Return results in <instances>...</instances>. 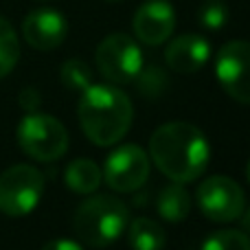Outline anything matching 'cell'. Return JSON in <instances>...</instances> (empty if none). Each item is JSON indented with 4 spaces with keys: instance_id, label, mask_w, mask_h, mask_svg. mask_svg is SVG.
I'll return each mask as SVG.
<instances>
[{
    "instance_id": "1",
    "label": "cell",
    "mask_w": 250,
    "mask_h": 250,
    "mask_svg": "<svg viewBox=\"0 0 250 250\" xmlns=\"http://www.w3.org/2000/svg\"><path fill=\"white\" fill-rule=\"evenodd\" d=\"M149 156L171 182H193L204 173L211 147L200 127L187 121L165 123L151 134Z\"/></svg>"
},
{
    "instance_id": "2",
    "label": "cell",
    "mask_w": 250,
    "mask_h": 250,
    "mask_svg": "<svg viewBox=\"0 0 250 250\" xmlns=\"http://www.w3.org/2000/svg\"><path fill=\"white\" fill-rule=\"evenodd\" d=\"M83 134L95 145L110 147L127 134L134 121L129 97L110 83H90L77 105Z\"/></svg>"
},
{
    "instance_id": "3",
    "label": "cell",
    "mask_w": 250,
    "mask_h": 250,
    "mask_svg": "<svg viewBox=\"0 0 250 250\" xmlns=\"http://www.w3.org/2000/svg\"><path fill=\"white\" fill-rule=\"evenodd\" d=\"M129 224V208L114 195H92L75 211L73 230L79 242L104 248L117 242Z\"/></svg>"
},
{
    "instance_id": "4",
    "label": "cell",
    "mask_w": 250,
    "mask_h": 250,
    "mask_svg": "<svg viewBox=\"0 0 250 250\" xmlns=\"http://www.w3.org/2000/svg\"><path fill=\"white\" fill-rule=\"evenodd\" d=\"M18 145L26 156L40 163H51L66 154L68 149V132L51 114L26 112L18 125Z\"/></svg>"
},
{
    "instance_id": "5",
    "label": "cell",
    "mask_w": 250,
    "mask_h": 250,
    "mask_svg": "<svg viewBox=\"0 0 250 250\" xmlns=\"http://www.w3.org/2000/svg\"><path fill=\"white\" fill-rule=\"evenodd\" d=\"M44 193V176L31 165H13L0 173V211L9 217L29 215Z\"/></svg>"
},
{
    "instance_id": "6",
    "label": "cell",
    "mask_w": 250,
    "mask_h": 250,
    "mask_svg": "<svg viewBox=\"0 0 250 250\" xmlns=\"http://www.w3.org/2000/svg\"><path fill=\"white\" fill-rule=\"evenodd\" d=\"M97 68L110 83H132L143 70L141 46L125 33H112L101 40L95 53Z\"/></svg>"
},
{
    "instance_id": "7",
    "label": "cell",
    "mask_w": 250,
    "mask_h": 250,
    "mask_svg": "<svg viewBox=\"0 0 250 250\" xmlns=\"http://www.w3.org/2000/svg\"><path fill=\"white\" fill-rule=\"evenodd\" d=\"M198 207L211 222H235L246 208L244 189L229 176H211L195 191Z\"/></svg>"
},
{
    "instance_id": "8",
    "label": "cell",
    "mask_w": 250,
    "mask_h": 250,
    "mask_svg": "<svg viewBox=\"0 0 250 250\" xmlns=\"http://www.w3.org/2000/svg\"><path fill=\"white\" fill-rule=\"evenodd\" d=\"M215 75L229 97L250 104V42L233 40L224 44L215 60Z\"/></svg>"
},
{
    "instance_id": "9",
    "label": "cell",
    "mask_w": 250,
    "mask_h": 250,
    "mask_svg": "<svg viewBox=\"0 0 250 250\" xmlns=\"http://www.w3.org/2000/svg\"><path fill=\"white\" fill-rule=\"evenodd\" d=\"M104 178L119 193H132L149 178V156L138 145L117 147L105 160Z\"/></svg>"
},
{
    "instance_id": "10",
    "label": "cell",
    "mask_w": 250,
    "mask_h": 250,
    "mask_svg": "<svg viewBox=\"0 0 250 250\" xmlns=\"http://www.w3.org/2000/svg\"><path fill=\"white\" fill-rule=\"evenodd\" d=\"M134 33L143 44L158 46L171 38L176 29V13L173 7L165 0H147L134 13Z\"/></svg>"
},
{
    "instance_id": "11",
    "label": "cell",
    "mask_w": 250,
    "mask_h": 250,
    "mask_svg": "<svg viewBox=\"0 0 250 250\" xmlns=\"http://www.w3.org/2000/svg\"><path fill=\"white\" fill-rule=\"evenodd\" d=\"M68 22L55 9H35L22 20V35L35 51H53L66 40Z\"/></svg>"
},
{
    "instance_id": "12",
    "label": "cell",
    "mask_w": 250,
    "mask_h": 250,
    "mask_svg": "<svg viewBox=\"0 0 250 250\" xmlns=\"http://www.w3.org/2000/svg\"><path fill=\"white\" fill-rule=\"evenodd\" d=\"M211 57V46L198 33H185L171 40L165 51V62L176 73H195L200 70Z\"/></svg>"
},
{
    "instance_id": "13",
    "label": "cell",
    "mask_w": 250,
    "mask_h": 250,
    "mask_svg": "<svg viewBox=\"0 0 250 250\" xmlns=\"http://www.w3.org/2000/svg\"><path fill=\"white\" fill-rule=\"evenodd\" d=\"M156 208H158V215L163 217L165 222H173V224H176V222H182L191 213V195H189V191L182 187V182L167 185L158 193Z\"/></svg>"
},
{
    "instance_id": "14",
    "label": "cell",
    "mask_w": 250,
    "mask_h": 250,
    "mask_svg": "<svg viewBox=\"0 0 250 250\" xmlns=\"http://www.w3.org/2000/svg\"><path fill=\"white\" fill-rule=\"evenodd\" d=\"M64 182L70 191L82 195H90L97 191L101 182V169L97 167L95 160L90 158H77L66 167Z\"/></svg>"
},
{
    "instance_id": "15",
    "label": "cell",
    "mask_w": 250,
    "mask_h": 250,
    "mask_svg": "<svg viewBox=\"0 0 250 250\" xmlns=\"http://www.w3.org/2000/svg\"><path fill=\"white\" fill-rule=\"evenodd\" d=\"M125 230H127V242L132 250H163L167 244L163 226L149 217H136Z\"/></svg>"
},
{
    "instance_id": "16",
    "label": "cell",
    "mask_w": 250,
    "mask_h": 250,
    "mask_svg": "<svg viewBox=\"0 0 250 250\" xmlns=\"http://www.w3.org/2000/svg\"><path fill=\"white\" fill-rule=\"evenodd\" d=\"M18 60H20V42L18 35L13 31V26L9 24V20H4L0 16V79L7 77L13 68H16Z\"/></svg>"
},
{
    "instance_id": "17",
    "label": "cell",
    "mask_w": 250,
    "mask_h": 250,
    "mask_svg": "<svg viewBox=\"0 0 250 250\" xmlns=\"http://www.w3.org/2000/svg\"><path fill=\"white\" fill-rule=\"evenodd\" d=\"M202 250H250V237L244 230L224 229L208 235L202 244Z\"/></svg>"
},
{
    "instance_id": "18",
    "label": "cell",
    "mask_w": 250,
    "mask_h": 250,
    "mask_svg": "<svg viewBox=\"0 0 250 250\" xmlns=\"http://www.w3.org/2000/svg\"><path fill=\"white\" fill-rule=\"evenodd\" d=\"M62 83H66L73 90H86L92 83V70L83 60H68L60 68Z\"/></svg>"
},
{
    "instance_id": "19",
    "label": "cell",
    "mask_w": 250,
    "mask_h": 250,
    "mask_svg": "<svg viewBox=\"0 0 250 250\" xmlns=\"http://www.w3.org/2000/svg\"><path fill=\"white\" fill-rule=\"evenodd\" d=\"M200 24L208 31H217L229 22V9H226L224 2L215 0V2H207L202 9H200Z\"/></svg>"
},
{
    "instance_id": "20",
    "label": "cell",
    "mask_w": 250,
    "mask_h": 250,
    "mask_svg": "<svg viewBox=\"0 0 250 250\" xmlns=\"http://www.w3.org/2000/svg\"><path fill=\"white\" fill-rule=\"evenodd\" d=\"M138 77H141V82H138V86H141V92H145L147 97H156L165 86H167V82H165V75L160 73V68H156V66H151V68L145 70V73L141 70V73H138Z\"/></svg>"
},
{
    "instance_id": "21",
    "label": "cell",
    "mask_w": 250,
    "mask_h": 250,
    "mask_svg": "<svg viewBox=\"0 0 250 250\" xmlns=\"http://www.w3.org/2000/svg\"><path fill=\"white\" fill-rule=\"evenodd\" d=\"M40 92L35 90V88H24V90L20 92V108L24 110V112H38L40 108Z\"/></svg>"
},
{
    "instance_id": "22",
    "label": "cell",
    "mask_w": 250,
    "mask_h": 250,
    "mask_svg": "<svg viewBox=\"0 0 250 250\" xmlns=\"http://www.w3.org/2000/svg\"><path fill=\"white\" fill-rule=\"evenodd\" d=\"M42 250H83V248L73 239H51L48 244H44Z\"/></svg>"
},
{
    "instance_id": "23",
    "label": "cell",
    "mask_w": 250,
    "mask_h": 250,
    "mask_svg": "<svg viewBox=\"0 0 250 250\" xmlns=\"http://www.w3.org/2000/svg\"><path fill=\"white\" fill-rule=\"evenodd\" d=\"M242 215H244V220H242L244 229H246V230H248V233H250V208H248V211H246V213H242Z\"/></svg>"
},
{
    "instance_id": "24",
    "label": "cell",
    "mask_w": 250,
    "mask_h": 250,
    "mask_svg": "<svg viewBox=\"0 0 250 250\" xmlns=\"http://www.w3.org/2000/svg\"><path fill=\"white\" fill-rule=\"evenodd\" d=\"M246 178H248V182H250V160H248V167H246Z\"/></svg>"
},
{
    "instance_id": "25",
    "label": "cell",
    "mask_w": 250,
    "mask_h": 250,
    "mask_svg": "<svg viewBox=\"0 0 250 250\" xmlns=\"http://www.w3.org/2000/svg\"><path fill=\"white\" fill-rule=\"evenodd\" d=\"M110 2H117V0H110Z\"/></svg>"
},
{
    "instance_id": "26",
    "label": "cell",
    "mask_w": 250,
    "mask_h": 250,
    "mask_svg": "<svg viewBox=\"0 0 250 250\" xmlns=\"http://www.w3.org/2000/svg\"><path fill=\"white\" fill-rule=\"evenodd\" d=\"M42 2H46V0H42Z\"/></svg>"
}]
</instances>
